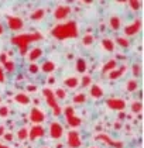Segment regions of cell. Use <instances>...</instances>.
<instances>
[{"instance_id": "cell-1", "label": "cell", "mask_w": 144, "mask_h": 148, "mask_svg": "<svg viewBox=\"0 0 144 148\" xmlns=\"http://www.w3.org/2000/svg\"><path fill=\"white\" fill-rule=\"evenodd\" d=\"M78 24L75 21H68L65 24H59L51 31V34L56 40H67V38H76L78 37Z\"/></svg>"}, {"instance_id": "cell-43", "label": "cell", "mask_w": 144, "mask_h": 148, "mask_svg": "<svg viewBox=\"0 0 144 148\" xmlns=\"http://www.w3.org/2000/svg\"><path fill=\"white\" fill-rule=\"evenodd\" d=\"M3 31H4V28H3V24L0 23V35L3 34Z\"/></svg>"}, {"instance_id": "cell-32", "label": "cell", "mask_w": 144, "mask_h": 148, "mask_svg": "<svg viewBox=\"0 0 144 148\" xmlns=\"http://www.w3.org/2000/svg\"><path fill=\"white\" fill-rule=\"evenodd\" d=\"M72 116H75V110H74V107H72V106L65 107V117L69 119V117H72Z\"/></svg>"}, {"instance_id": "cell-48", "label": "cell", "mask_w": 144, "mask_h": 148, "mask_svg": "<svg viewBox=\"0 0 144 148\" xmlns=\"http://www.w3.org/2000/svg\"><path fill=\"white\" fill-rule=\"evenodd\" d=\"M92 148H96V147H92Z\"/></svg>"}, {"instance_id": "cell-20", "label": "cell", "mask_w": 144, "mask_h": 148, "mask_svg": "<svg viewBox=\"0 0 144 148\" xmlns=\"http://www.w3.org/2000/svg\"><path fill=\"white\" fill-rule=\"evenodd\" d=\"M109 24H110V27L113 30H119L122 27V20L119 17L113 16V17H110V20H109Z\"/></svg>"}, {"instance_id": "cell-8", "label": "cell", "mask_w": 144, "mask_h": 148, "mask_svg": "<svg viewBox=\"0 0 144 148\" xmlns=\"http://www.w3.org/2000/svg\"><path fill=\"white\" fill-rule=\"evenodd\" d=\"M106 104L109 109H113V110H123L126 107V102L123 99H107Z\"/></svg>"}, {"instance_id": "cell-15", "label": "cell", "mask_w": 144, "mask_h": 148, "mask_svg": "<svg viewBox=\"0 0 144 148\" xmlns=\"http://www.w3.org/2000/svg\"><path fill=\"white\" fill-rule=\"evenodd\" d=\"M103 89L100 88L99 85H93L92 88H90V96L92 97H95V99H100V97H103Z\"/></svg>"}, {"instance_id": "cell-17", "label": "cell", "mask_w": 144, "mask_h": 148, "mask_svg": "<svg viewBox=\"0 0 144 148\" xmlns=\"http://www.w3.org/2000/svg\"><path fill=\"white\" fill-rule=\"evenodd\" d=\"M14 100L19 103V104H23V106H25V104H28V103H30V97H28V96H27L25 93H19V95H16Z\"/></svg>"}, {"instance_id": "cell-5", "label": "cell", "mask_w": 144, "mask_h": 148, "mask_svg": "<svg viewBox=\"0 0 144 148\" xmlns=\"http://www.w3.org/2000/svg\"><path fill=\"white\" fill-rule=\"evenodd\" d=\"M7 25L9 28L13 31H17V30H21L24 27V21H23L20 17H9L7 18Z\"/></svg>"}, {"instance_id": "cell-37", "label": "cell", "mask_w": 144, "mask_h": 148, "mask_svg": "<svg viewBox=\"0 0 144 148\" xmlns=\"http://www.w3.org/2000/svg\"><path fill=\"white\" fill-rule=\"evenodd\" d=\"M38 66H37V65H35V64H30V66H28V72H30V73H37V72H38Z\"/></svg>"}, {"instance_id": "cell-18", "label": "cell", "mask_w": 144, "mask_h": 148, "mask_svg": "<svg viewBox=\"0 0 144 148\" xmlns=\"http://www.w3.org/2000/svg\"><path fill=\"white\" fill-rule=\"evenodd\" d=\"M64 83H65V86H67V88L74 89V88L79 86V79L75 78V76H71V78H67V79L64 80Z\"/></svg>"}, {"instance_id": "cell-10", "label": "cell", "mask_w": 144, "mask_h": 148, "mask_svg": "<svg viewBox=\"0 0 144 148\" xmlns=\"http://www.w3.org/2000/svg\"><path fill=\"white\" fill-rule=\"evenodd\" d=\"M69 13H71V7L69 6H58L55 9L54 16H55L56 20H64L65 17L69 16Z\"/></svg>"}, {"instance_id": "cell-35", "label": "cell", "mask_w": 144, "mask_h": 148, "mask_svg": "<svg viewBox=\"0 0 144 148\" xmlns=\"http://www.w3.org/2000/svg\"><path fill=\"white\" fill-rule=\"evenodd\" d=\"M117 44H119L120 47H123V48H127V47L130 45V44H129V41H127L126 38H122V37H119V38H117Z\"/></svg>"}, {"instance_id": "cell-38", "label": "cell", "mask_w": 144, "mask_h": 148, "mask_svg": "<svg viewBox=\"0 0 144 148\" xmlns=\"http://www.w3.org/2000/svg\"><path fill=\"white\" fill-rule=\"evenodd\" d=\"M132 71H133V73L136 76H138V75H140V65H138V64L133 65V69H132Z\"/></svg>"}, {"instance_id": "cell-14", "label": "cell", "mask_w": 144, "mask_h": 148, "mask_svg": "<svg viewBox=\"0 0 144 148\" xmlns=\"http://www.w3.org/2000/svg\"><path fill=\"white\" fill-rule=\"evenodd\" d=\"M41 55H43V49L41 48H34V49H31V52H28V61L30 62H34V61H37L38 58H41Z\"/></svg>"}, {"instance_id": "cell-13", "label": "cell", "mask_w": 144, "mask_h": 148, "mask_svg": "<svg viewBox=\"0 0 144 148\" xmlns=\"http://www.w3.org/2000/svg\"><path fill=\"white\" fill-rule=\"evenodd\" d=\"M126 69H127V68H126L124 65H122V66H120L119 69H113L112 72H109V79H110V80H114V79H117V78H120L123 73L126 72Z\"/></svg>"}, {"instance_id": "cell-30", "label": "cell", "mask_w": 144, "mask_h": 148, "mask_svg": "<svg viewBox=\"0 0 144 148\" xmlns=\"http://www.w3.org/2000/svg\"><path fill=\"white\" fill-rule=\"evenodd\" d=\"M9 113H10V109H9V106H1L0 107V117H7L9 116Z\"/></svg>"}, {"instance_id": "cell-36", "label": "cell", "mask_w": 144, "mask_h": 148, "mask_svg": "<svg viewBox=\"0 0 144 148\" xmlns=\"http://www.w3.org/2000/svg\"><path fill=\"white\" fill-rule=\"evenodd\" d=\"M90 82H92V78H90V76H83V79L81 82V86H82V88H86L88 85H90Z\"/></svg>"}, {"instance_id": "cell-6", "label": "cell", "mask_w": 144, "mask_h": 148, "mask_svg": "<svg viewBox=\"0 0 144 148\" xmlns=\"http://www.w3.org/2000/svg\"><path fill=\"white\" fill-rule=\"evenodd\" d=\"M62 133H64V128L59 123H51L50 124V136L52 137L54 140H58L62 137Z\"/></svg>"}, {"instance_id": "cell-16", "label": "cell", "mask_w": 144, "mask_h": 148, "mask_svg": "<svg viewBox=\"0 0 144 148\" xmlns=\"http://www.w3.org/2000/svg\"><path fill=\"white\" fill-rule=\"evenodd\" d=\"M116 65H117L116 59H110V61H107V62L103 65L102 72H103V73H109V72H112L113 69H116Z\"/></svg>"}, {"instance_id": "cell-44", "label": "cell", "mask_w": 144, "mask_h": 148, "mask_svg": "<svg viewBox=\"0 0 144 148\" xmlns=\"http://www.w3.org/2000/svg\"><path fill=\"white\" fill-rule=\"evenodd\" d=\"M48 82H50V83H54V82H55V78H52V76H51V78L48 79Z\"/></svg>"}, {"instance_id": "cell-26", "label": "cell", "mask_w": 144, "mask_h": 148, "mask_svg": "<svg viewBox=\"0 0 144 148\" xmlns=\"http://www.w3.org/2000/svg\"><path fill=\"white\" fill-rule=\"evenodd\" d=\"M85 100H86V96L83 93H79V95L74 96V103H76V104H82V103H85Z\"/></svg>"}, {"instance_id": "cell-4", "label": "cell", "mask_w": 144, "mask_h": 148, "mask_svg": "<svg viewBox=\"0 0 144 148\" xmlns=\"http://www.w3.org/2000/svg\"><path fill=\"white\" fill-rule=\"evenodd\" d=\"M30 120L33 121V123H43L45 120V113L41 110V109H38V107H34L33 110L30 112Z\"/></svg>"}, {"instance_id": "cell-11", "label": "cell", "mask_w": 144, "mask_h": 148, "mask_svg": "<svg viewBox=\"0 0 144 148\" xmlns=\"http://www.w3.org/2000/svg\"><path fill=\"white\" fill-rule=\"evenodd\" d=\"M44 134H45L44 127H41V125H34L33 128H31V131H28V138H30V140H37V138H40V137H44Z\"/></svg>"}, {"instance_id": "cell-22", "label": "cell", "mask_w": 144, "mask_h": 148, "mask_svg": "<svg viewBox=\"0 0 144 148\" xmlns=\"http://www.w3.org/2000/svg\"><path fill=\"white\" fill-rule=\"evenodd\" d=\"M102 47H103L106 51H109V52L114 51V44H113V41L109 40V38H105V40L102 41Z\"/></svg>"}, {"instance_id": "cell-40", "label": "cell", "mask_w": 144, "mask_h": 148, "mask_svg": "<svg viewBox=\"0 0 144 148\" xmlns=\"http://www.w3.org/2000/svg\"><path fill=\"white\" fill-rule=\"evenodd\" d=\"M0 61H1V62H3V64H4V62H6V61H7V55H6V54H4V52H3V54H1V55H0Z\"/></svg>"}, {"instance_id": "cell-46", "label": "cell", "mask_w": 144, "mask_h": 148, "mask_svg": "<svg viewBox=\"0 0 144 148\" xmlns=\"http://www.w3.org/2000/svg\"><path fill=\"white\" fill-rule=\"evenodd\" d=\"M0 148H9V147H4V145H1V144H0Z\"/></svg>"}, {"instance_id": "cell-21", "label": "cell", "mask_w": 144, "mask_h": 148, "mask_svg": "<svg viewBox=\"0 0 144 148\" xmlns=\"http://www.w3.org/2000/svg\"><path fill=\"white\" fill-rule=\"evenodd\" d=\"M44 16H45V10H44V9H37L34 13H31V20L38 21V20H41Z\"/></svg>"}, {"instance_id": "cell-25", "label": "cell", "mask_w": 144, "mask_h": 148, "mask_svg": "<svg viewBox=\"0 0 144 148\" xmlns=\"http://www.w3.org/2000/svg\"><path fill=\"white\" fill-rule=\"evenodd\" d=\"M85 69H86V62H85V59H83V58L76 59V71L78 72H85Z\"/></svg>"}, {"instance_id": "cell-3", "label": "cell", "mask_w": 144, "mask_h": 148, "mask_svg": "<svg viewBox=\"0 0 144 148\" xmlns=\"http://www.w3.org/2000/svg\"><path fill=\"white\" fill-rule=\"evenodd\" d=\"M43 95H44L45 99H47V104L54 110V116H59L61 109H59V106H58V103H56L55 97H54V92L51 90V89H44V90H43Z\"/></svg>"}, {"instance_id": "cell-27", "label": "cell", "mask_w": 144, "mask_h": 148, "mask_svg": "<svg viewBox=\"0 0 144 148\" xmlns=\"http://www.w3.org/2000/svg\"><path fill=\"white\" fill-rule=\"evenodd\" d=\"M4 69L9 72V73H13L14 72V69H16V65H14V62H11V61H6L4 64Z\"/></svg>"}, {"instance_id": "cell-24", "label": "cell", "mask_w": 144, "mask_h": 148, "mask_svg": "<svg viewBox=\"0 0 144 148\" xmlns=\"http://www.w3.org/2000/svg\"><path fill=\"white\" fill-rule=\"evenodd\" d=\"M17 138H19L20 141H24L25 138H28V130H27L25 127L20 128V130L17 131Z\"/></svg>"}, {"instance_id": "cell-12", "label": "cell", "mask_w": 144, "mask_h": 148, "mask_svg": "<svg viewBox=\"0 0 144 148\" xmlns=\"http://www.w3.org/2000/svg\"><path fill=\"white\" fill-rule=\"evenodd\" d=\"M96 138H98V140H102V141H105L106 144H109V145H112V147H114V148H122L123 147V144L120 143V141H113L110 137L106 136V134H98Z\"/></svg>"}, {"instance_id": "cell-9", "label": "cell", "mask_w": 144, "mask_h": 148, "mask_svg": "<svg viewBox=\"0 0 144 148\" xmlns=\"http://www.w3.org/2000/svg\"><path fill=\"white\" fill-rule=\"evenodd\" d=\"M140 28H141V20L140 18H137L133 24H130V25H127L126 28H124V33L126 35H136L138 31H140Z\"/></svg>"}, {"instance_id": "cell-49", "label": "cell", "mask_w": 144, "mask_h": 148, "mask_svg": "<svg viewBox=\"0 0 144 148\" xmlns=\"http://www.w3.org/2000/svg\"><path fill=\"white\" fill-rule=\"evenodd\" d=\"M44 148H47V147H44Z\"/></svg>"}, {"instance_id": "cell-41", "label": "cell", "mask_w": 144, "mask_h": 148, "mask_svg": "<svg viewBox=\"0 0 144 148\" xmlns=\"http://www.w3.org/2000/svg\"><path fill=\"white\" fill-rule=\"evenodd\" d=\"M4 82V73H3V69L0 68V83Z\"/></svg>"}, {"instance_id": "cell-7", "label": "cell", "mask_w": 144, "mask_h": 148, "mask_svg": "<svg viewBox=\"0 0 144 148\" xmlns=\"http://www.w3.org/2000/svg\"><path fill=\"white\" fill-rule=\"evenodd\" d=\"M68 145L71 148L81 147V137H79L76 131H69L68 133Z\"/></svg>"}, {"instance_id": "cell-2", "label": "cell", "mask_w": 144, "mask_h": 148, "mask_svg": "<svg viewBox=\"0 0 144 148\" xmlns=\"http://www.w3.org/2000/svg\"><path fill=\"white\" fill-rule=\"evenodd\" d=\"M43 40V35L40 33H34V34H20V35H14L11 38V42L16 47H19V51L21 55H25L27 54V47L30 42H34V41H40Z\"/></svg>"}, {"instance_id": "cell-47", "label": "cell", "mask_w": 144, "mask_h": 148, "mask_svg": "<svg viewBox=\"0 0 144 148\" xmlns=\"http://www.w3.org/2000/svg\"><path fill=\"white\" fill-rule=\"evenodd\" d=\"M0 103H1V97H0Z\"/></svg>"}, {"instance_id": "cell-45", "label": "cell", "mask_w": 144, "mask_h": 148, "mask_svg": "<svg viewBox=\"0 0 144 148\" xmlns=\"http://www.w3.org/2000/svg\"><path fill=\"white\" fill-rule=\"evenodd\" d=\"M27 89H28V90H35V86H28Z\"/></svg>"}, {"instance_id": "cell-23", "label": "cell", "mask_w": 144, "mask_h": 148, "mask_svg": "<svg viewBox=\"0 0 144 148\" xmlns=\"http://www.w3.org/2000/svg\"><path fill=\"white\" fill-rule=\"evenodd\" d=\"M68 120V124L71 125V127H79L81 125V119L79 117H76V116H72V117H69V119H67Z\"/></svg>"}, {"instance_id": "cell-39", "label": "cell", "mask_w": 144, "mask_h": 148, "mask_svg": "<svg viewBox=\"0 0 144 148\" xmlns=\"http://www.w3.org/2000/svg\"><path fill=\"white\" fill-rule=\"evenodd\" d=\"M3 138H4L6 141H11V140H13V134H10V133H4Z\"/></svg>"}, {"instance_id": "cell-34", "label": "cell", "mask_w": 144, "mask_h": 148, "mask_svg": "<svg viewBox=\"0 0 144 148\" xmlns=\"http://www.w3.org/2000/svg\"><path fill=\"white\" fill-rule=\"evenodd\" d=\"M82 41H83V44H85V45H90V44L93 42V35L86 34L85 37H83V40H82Z\"/></svg>"}, {"instance_id": "cell-31", "label": "cell", "mask_w": 144, "mask_h": 148, "mask_svg": "<svg viewBox=\"0 0 144 148\" xmlns=\"http://www.w3.org/2000/svg\"><path fill=\"white\" fill-rule=\"evenodd\" d=\"M55 95H56V97L58 99H67V92L64 90V89H56L55 90Z\"/></svg>"}, {"instance_id": "cell-28", "label": "cell", "mask_w": 144, "mask_h": 148, "mask_svg": "<svg viewBox=\"0 0 144 148\" xmlns=\"http://www.w3.org/2000/svg\"><path fill=\"white\" fill-rule=\"evenodd\" d=\"M137 86H138V83H137V80H129L127 82V92H134L136 89H137Z\"/></svg>"}, {"instance_id": "cell-19", "label": "cell", "mask_w": 144, "mask_h": 148, "mask_svg": "<svg viewBox=\"0 0 144 148\" xmlns=\"http://www.w3.org/2000/svg\"><path fill=\"white\" fill-rule=\"evenodd\" d=\"M41 71L45 72V73H51V72H54V71H55V64H54V62H51V61H47V62L43 64Z\"/></svg>"}, {"instance_id": "cell-42", "label": "cell", "mask_w": 144, "mask_h": 148, "mask_svg": "<svg viewBox=\"0 0 144 148\" xmlns=\"http://www.w3.org/2000/svg\"><path fill=\"white\" fill-rule=\"evenodd\" d=\"M4 136V127L3 125H0V137Z\"/></svg>"}, {"instance_id": "cell-33", "label": "cell", "mask_w": 144, "mask_h": 148, "mask_svg": "<svg viewBox=\"0 0 144 148\" xmlns=\"http://www.w3.org/2000/svg\"><path fill=\"white\" fill-rule=\"evenodd\" d=\"M129 4H130V7H132L133 10H138V9L141 7V3H140V1H137V0H130V1H129Z\"/></svg>"}, {"instance_id": "cell-29", "label": "cell", "mask_w": 144, "mask_h": 148, "mask_svg": "<svg viewBox=\"0 0 144 148\" xmlns=\"http://www.w3.org/2000/svg\"><path fill=\"white\" fill-rule=\"evenodd\" d=\"M143 110V104H141V102H134L133 104H132V112H134V113H140Z\"/></svg>"}]
</instances>
